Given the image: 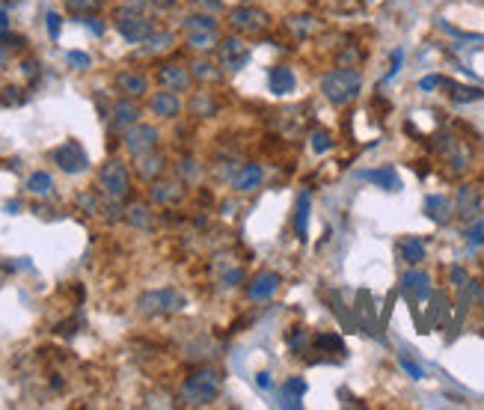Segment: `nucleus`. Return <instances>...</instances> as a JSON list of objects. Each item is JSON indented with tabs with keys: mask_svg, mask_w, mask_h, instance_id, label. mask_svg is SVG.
Instances as JSON below:
<instances>
[{
	"mask_svg": "<svg viewBox=\"0 0 484 410\" xmlns=\"http://www.w3.org/2000/svg\"><path fill=\"white\" fill-rule=\"evenodd\" d=\"M223 387V375L217 369H196L188 375L179 387V402L184 407H205L220 395Z\"/></svg>",
	"mask_w": 484,
	"mask_h": 410,
	"instance_id": "f257e3e1",
	"label": "nucleus"
},
{
	"mask_svg": "<svg viewBox=\"0 0 484 410\" xmlns=\"http://www.w3.org/2000/svg\"><path fill=\"white\" fill-rule=\"evenodd\" d=\"M360 90H363V78L353 66H339L321 78V92H324L327 102L336 104V107L351 104L353 98L360 95Z\"/></svg>",
	"mask_w": 484,
	"mask_h": 410,
	"instance_id": "f03ea898",
	"label": "nucleus"
},
{
	"mask_svg": "<svg viewBox=\"0 0 484 410\" xmlns=\"http://www.w3.org/2000/svg\"><path fill=\"white\" fill-rule=\"evenodd\" d=\"M188 306V298L179 291V289H152V291H143L137 298V313L146 315V318H155V315H169V313H181Z\"/></svg>",
	"mask_w": 484,
	"mask_h": 410,
	"instance_id": "7ed1b4c3",
	"label": "nucleus"
},
{
	"mask_svg": "<svg viewBox=\"0 0 484 410\" xmlns=\"http://www.w3.org/2000/svg\"><path fill=\"white\" fill-rule=\"evenodd\" d=\"M98 188L107 200H128V193H131V176H128V169L119 158H107L104 167L98 169Z\"/></svg>",
	"mask_w": 484,
	"mask_h": 410,
	"instance_id": "20e7f679",
	"label": "nucleus"
},
{
	"mask_svg": "<svg viewBox=\"0 0 484 410\" xmlns=\"http://www.w3.org/2000/svg\"><path fill=\"white\" fill-rule=\"evenodd\" d=\"M229 27L238 33H247V36H262L270 27V16L253 4H241V6L229 9Z\"/></svg>",
	"mask_w": 484,
	"mask_h": 410,
	"instance_id": "39448f33",
	"label": "nucleus"
},
{
	"mask_svg": "<svg viewBox=\"0 0 484 410\" xmlns=\"http://www.w3.org/2000/svg\"><path fill=\"white\" fill-rule=\"evenodd\" d=\"M116 30H119V36L128 42V45H140V42H146L155 33V24L146 16H140L137 9L128 6V9H119Z\"/></svg>",
	"mask_w": 484,
	"mask_h": 410,
	"instance_id": "423d86ee",
	"label": "nucleus"
},
{
	"mask_svg": "<svg viewBox=\"0 0 484 410\" xmlns=\"http://www.w3.org/2000/svg\"><path fill=\"white\" fill-rule=\"evenodd\" d=\"M51 161L60 167L66 176H78V173H83V169L90 167V155L83 152V146L78 143V140H66L63 146H56L51 152Z\"/></svg>",
	"mask_w": 484,
	"mask_h": 410,
	"instance_id": "0eeeda50",
	"label": "nucleus"
},
{
	"mask_svg": "<svg viewBox=\"0 0 484 410\" xmlns=\"http://www.w3.org/2000/svg\"><path fill=\"white\" fill-rule=\"evenodd\" d=\"M158 140H161V134H158L155 125H131V128L122 134V146L137 158V155L152 152L155 146H158Z\"/></svg>",
	"mask_w": 484,
	"mask_h": 410,
	"instance_id": "6e6552de",
	"label": "nucleus"
},
{
	"mask_svg": "<svg viewBox=\"0 0 484 410\" xmlns=\"http://www.w3.org/2000/svg\"><path fill=\"white\" fill-rule=\"evenodd\" d=\"M217 54H220L223 68H229V72H238V68H244L250 63V51L238 36H229V39L217 42Z\"/></svg>",
	"mask_w": 484,
	"mask_h": 410,
	"instance_id": "1a4fd4ad",
	"label": "nucleus"
},
{
	"mask_svg": "<svg viewBox=\"0 0 484 410\" xmlns=\"http://www.w3.org/2000/svg\"><path fill=\"white\" fill-rule=\"evenodd\" d=\"M113 87L125 98H140V95H146L149 80H146V75L134 72V68H122V72H116V78H113Z\"/></svg>",
	"mask_w": 484,
	"mask_h": 410,
	"instance_id": "9d476101",
	"label": "nucleus"
},
{
	"mask_svg": "<svg viewBox=\"0 0 484 410\" xmlns=\"http://www.w3.org/2000/svg\"><path fill=\"white\" fill-rule=\"evenodd\" d=\"M140 119V107L134 104V98H119L116 104L110 107V128L113 131H128L131 125H137Z\"/></svg>",
	"mask_w": 484,
	"mask_h": 410,
	"instance_id": "9b49d317",
	"label": "nucleus"
},
{
	"mask_svg": "<svg viewBox=\"0 0 484 410\" xmlns=\"http://www.w3.org/2000/svg\"><path fill=\"white\" fill-rule=\"evenodd\" d=\"M279 274L277 271H262V274H255L253 277V282L247 286V298L250 301H270L277 294V289H279Z\"/></svg>",
	"mask_w": 484,
	"mask_h": 410,
	"instance_id": "f8f14e48",
	"label": "nucleus"
},
{
	"mask_svg": "<svg viewBox=\"0 0 484 410\" xmlns=\"http://www.w3.org/2000/svg\"><path fill=\"white\" fill-rule=\"evenodd\" d=\"M158 80H161V87H164V90L184 92V90L190 87L193 75L188 72V68H181L179 63H164V66L158 68Z\"/></svg>",
	"mask_w": 484,
	"mask_h": 410,
	"instance_id": "ddd939ff",
	"label": "nucleus"
},
{
	"mask_svg": "<svg viewBox=\"0 0 484 410\" xmlns=\"http://www.w3.org/2000/svg\"><path fill=\"white\" fill-rule=\"evenodd\" d=\"M149 110L155 113V116H161V119H176L179 110H181V98H179V92H173V90L155 92V95L149 98Z\"/></svg>",
	"mask_w": 484,
	"mask_h": 410,
	"instance_id": "4468645a",
	"label": "nucleus"
},
{
	"mask_svg": "<svg viewBox=\"0 0 484 410\" xmlns=\"http://www.w3.org/2000/svg\"><path fill=\"white\" fill-rule=\"evenodd\" d=\"M303 392H306V380L303 378H289L286 384L279 387V407L282 410H301L303 407Z\"/></svg>",
	"mask_w": 484,
	"mask_h": 410,
	"instance_id": "2eb2a0df",
	"label": "nucleus"
},
{
	"mask_svg": "<svg viewBox=\"0 0 484 410\" xmlns=\"http://www.w3.org/2000/svg\"><path fill=\"white\" fill-rule=\"evenodd\" d=\"M262 179H265L262 164H244V167H241L238 173L232 176V188H235L238 193H253L255 188L262 185Z\"/></svg>",
	"mask_w": 484,
	"mask_h": 410,
	"instance_id": "dca6fc26",
	"label": "nucleus"
},
{
	"mask_svg": "<svg viewBox=\"0 0 484 410\" xmlns=\"http://www.w3.org/2000/svg\"><path fill=\"white\" fill-rule=\"evenodd\" d=\"M267 87H270V92L274 95H291L294 92V87H297V78H294V72L289 66H274L270 68V75H267Z\"/></svg>",
	"mask_w": 484,
	"mask_h": 410,
	"instance_id": "f3484780",
	"label": "nucleus"
},
{
	"mask_svg": "<svg viewBox=\"0 0 484 410\" xmlns=\"http://www.w3.org/2000/svg\"><path fill=\"white\" fill-rule=\"evenodd\" d=\"M360 179L372 181V185L383 188V191H401V179H398L395 167H377V169H365V173H360Z\"/></svg>",
	"mask_w": 484,
	"mask_h": 410,
	"instance_id": "a211bd4d",
	"label": "nucleus"
},
{
	"mask_svg": "<svg viewBox=\"0 0 484 410\" xmlns=\"http://www.w3.org/2000/svg\"><path fill=\"white\" fill-rule=\"evenodd\" d=\"M401 289L407 291V294H413L416 301H425L431 294V277L425 274V271H407L404 277H401Z\"/></svg>",
	"mask_w": 484,
	"mask_h": 410,
	"instance_id": "6ab92c4d",
	"label": "nucleus"
},
{
	"mask_svg": "<svg viewBox=\"0 0 484 410\" xmlns=\"http://www.w3.org/2000/svg\"><path fill=\"white\" fill-rule=\"evenodd\" d=\"M184 196V185L179 181H155L152 185V200L158 205H173Z\"/></svg>",
	"mask_w": 484,
	"mask_h": 410,
	"instance_id": "aec40b11",
	"label": "nucleus"
},
{
	"mask_svg": "<svg viewBox=\"0 0 484 410\" xmlns=\"http://www.w3.org/2000/svg\"><path fill=\"white\" fill-rule=\"evenodd\" d=\"M309 205H312V196L309 191H303L297 196V208H294V235L306 241V232H309Z\"/></svg>",
	"mask_w": 484,
	"mask_h": 410,
	"instance_id": "412c9836",
	"label": "nucleus"
},
{
	"mask_svg": "<svg viewBox=\"0 0 484 410\" xmlns=\"http://www.w3.org/2000/svg\"><path fill=\"white\" fill-rule=\"evenodd\" d=\"M137 173L143 176L146 181L158 179L164 173V158H161V155H155V149L146 152V155H137Z\"/></svg>",
	"mask_w": 484,
	"mask_h": 410,
	"instance_id": "4be33fe9",
	"label": "nucleus"
},
{
	"mask_svg": "<svg viewBox=\"0 0 484 410\" xmlns=\"http://www.w3.org/2000/svg\"><path fill=\"white\" fill-rule=\"evenodd\" d=\"M321 27H324V24H321L315 16H291V18H289V30H291L297 39H309L312 33H318Z\"/></svg>",
	"mask_w": 484,
	"mask_h": 410,
	"instance_id": "5701e85b",
	"label": "nucleus"
},
{
	"mask_svg": "<svg viewBox=\"0 0 484 410\" xmlns=\"http://www.w3.org/2000/svg\"><path fill=\"white\" fill-rule=\"evenodd\" d=\"M425 215H428L434 223H446L452 217V203L446 200V196H428L425 200Z\"/></svg>",
	"mask_w": 484,
	"mask_h": 410,
	"instance_id": "b1692460",
	"label": "nucleus"
},
{
	"mask_svg": "<svg viewBox=\"0 0 484 410\" xmlns=\"http://www.w3.org/2000/svg\"><path fill=\"white\" fill-rule=\"evenodd\" d=\"M449 98L454 104H469V102H478V98H484V90L481 87H464V83H454L449 80Z\"/></svg>",
	"mask_w": 484,
	"mask_h": 410,
	"instance_id": "393cba45",
	"label": "nucleus"
},
{
	"mask_svg": "<svg viewBox=\"0 0 484 410\" xmlns=\"http://www.w3.org/2000/svg\"><path fill=\"white\" fill-rule=\"evenodd\" d=\"M454 211H458L461 217H473L478 211V193L476 188H461L458 191V203H454Z\"/></svg>",
	"mask_w": 484,
	"mask_h": 410,
	"instance_id": "a878e982",
	"label": "nucleus"
},
{
	"mask_svg": "<svg viewBox=\"0 0 484 410\" xmlns=\"http://www.w3.org/2000/svg\"><path fill=\"white\" fill-rule=\"evenodd\" d=\"M51 188H54V179H51V173H45V169H36V173H30V179H27V191L33 196H48Z\"/></svg>",
	"mask_w": 484,
	"mask_h": 410,
	"instance_id": "bb28decb",
	"label": "nucleus"
},
{
	"mask_svg": "<svg viewBox=\"0 0 484 410\" xmlns=\"http://www.w3.org/2000/svg\"><path fill=\"white\" fill-rule=\"evenodd\" d=\"M188 45H190L193 51L217 48V30H190V33H188Z\"/></svg>",
	"mask_w": 484,
	"mask_h": 410,
	"instance_id": "cd10ccee",
	"label": "nucleus"
},
{
	"mask_svg": "<svg viewBox=\"0 0 484 410\" xmlns=\"http://www.w3.org/2000/svg\"><path fill=\"white\" fill-rule=\"evenodd\" d=\"M398 250H401V259H404L407 265H419V262L425 259V244L419 241V238H404Z\"/></svg>",
	"mask_w": 484,
	"mask_h": 410,
	"instance_id": "c85d7f7f",
	"label": "nucleus"
},
{
	"mask_svg": "<svg viewBox=\"0 0 484 410\" xmlns=\"http://www.w3.org/2000/svg\"><path fill=\"white\" fill-rule=\"evenodd\" d=\"M190 113H193V116H214L217 102L211 98V92H196L193 102H190Z\"/></svg>",
	"mask_w": 484,
	"mask_h": 410,
	"instance_id": "c756f323",
	"label": "nucleus"
},
{
	"mask_svg": "<svg viewBox=\"0 0 484 410\" xmlns=\"http://www.w3.org/2000/svg\"><path fill=\"white\" fill-rule=\"evenodd\" d=\"M125 217H128V223H131V226H137V229H152V211L146 205H140V203L128 205Z\"/></svg>",
	"mask_w": 484,
	"mask_h": 410,
	"instance_id": "7c9ffc66",
	"label": "nucleus"
},
{
	"mask_svg": "<svg viewBox=\"0 0 484 410\" xmlns=\"http://www.w3.org/2000/svg\"><path fill=\"white\" fill-rule=\"evenodd\" d=\"M173 42H176V36H173V33H152V36L146 39V54H161V51H169V48H173Z\"/></svg>",
	"mask_w": 484,
	"mask_h": 410,
	"instance_id": "2f4dec72",
	"label": "nucleus"
},
{
	"mask_svg": "<svg viewBox=\"0 0 484 410\" xmlns=\"http://www.w3.org/2000/svg\"><path fill=\"white\" fill-rule=\"evenodd\" d=\"M66 9L75 12V16H92V12L102 9V0H66Z\"/></svg>",
	"mask_w": 484,
	"mask_h": 410,
	"instance_id": "473e14b6",
	"label": "nucleus"
},
{
	"mask_svg": "<svg viewBox=\"0 0 484 410\" xmlns=\"http://www.w3.org/2000/svg\"><path fill=\"white\" fill-rule=\"evenodd\" d=\"M190 75H193L196 80H217V78H220L217 66L208 63V60H196V63L190 66Z\"/></svg>",
	"mask_w": 484,
	"mask_h": 410,
	"instance_id": "72a5a7b5",
	"label": "nucleus"
},
{
	"mask_svg": "<svg viewBox=\"0 0 484 410\" xmlns=\"http://www.w3.org/2000/svg\"><path fill=\"white\" fill-rule=\"evenodd\" d=\"M315 348L318 351H336V354H345V342H341V336H336V333L315 336Z\"/></svg>",
	"mask_w": 484,
	"mask_h": 410,
	"instance_id": "f704fd0d",
	"label": "nucleus"
},
{
	"mask_svg": "<svg viewBox=\"0 0 484 410\" xmlns=\"http://www.w3.org/2000/svg\"><path fill=\"white\" fill-rule=\"evenodd\" d=\"M330 149H333V134L330 131H324V128L312 131V152L324 155V152H330Z\"/></svg>",
	"mask_w": 484,
	"mask_h": 410,
	"instance_id": "c9c22d12",
	"label": "nucleus"
},
{
	"mask_svg": "<svg viewBox=\"0 0 484 410\" xmlns=\"http://www.w3.org/2000/svg\"><path fill=\"white\" fill-rule=\"evenodd\" d=\"M188 30H217V18L214 16H190L184 21Z\"/></svg>",
	"mask_w": 484,
	"mask_h": 410,
	"instance_id": "e433bc0d",
	"label": "nucleus"
},
{
	"mask_svg": "<svg viewBox=\"0 0 484 410\" xmlns=\"http://www.w3.org/2000/svg\"><path fill=\"white\" fill-rule=\"evenodd\" d=\"M66 60H68V66H72V68H80V72L92 66V56L87 51H66Z\"/></svg>",
	"mask_w": 484,
	"mask_h": 410,
	"instance_id": "4c0bfd02",
	"label": "nucleus"
},
{
	"mask_svg": "<svg viewBox=\"0 0 484 410\" xmlns=\"http://www.w3.org/2000/svg\"><path fill=\"white\" fill-rule=\"evenodd\" d=\"M464 235H466V241L473 244V247H481V244H484V223H481V220H473V223L466 226Z\"/></svg>",
	"mask_w": 484,
	"mask_h": 410,
	"instance_id": "58836bf2",
	"label": "nucleus"
},
{
	"mask_svg": "<svg viewBox=\"0 0 484 410\" xmlns=\"http://www.w3.org/2000/svg\"><path fill=\"white\" fill-rule=\"evenodd\" d=\"M398 360H401L404 372H407L410 378H416V380H422V378H425V369H422L419 363H413V360H410V354H407V351H401V357H398Z\"/></svg>",
	"mask_w": 484,
	"mask_h": 410,
	"instance_id": "ea45409f",
	"label": "nucleus"
},
{
	"mask_svg": "<svg viewBox=\"0 0 484 410\" xmlns=\"http://www.w3.org/2000/svg\"><path fill=\"white\" fill-rule=\"evenodd\" d=\"M45 27H48V39H51V42H56V39H60L63 18L56 16V12H48V16H45Z\"/></svg>",
	"mask_w": 484,
	"mask_h": 410,
	"instance_id": "a19ab883",
	"label": "nucleus"
},
{
	"mask_svg": "<svg viewBox=\"0 0 484 410\" xmlns=\"http://www.w3.org/2000/svg\"><path fill=\"white\" fill-rule=\"evenodd\" d=\"M78 208H83L87 215H95V211H102V205H98L95 193H78Z\"/></svg>",
	"mask_w": 484,
	"mask_h": 410,
	"instance_id": "79ce46f5",
	"label": "nucleus"
},
{
	"mask_svg": "<svg viewBox=\"0 0 484 410\" xmlns=\"http://www.w3.org/2000/svg\"><path fill=\"white\" fill-rule=\"evenodd\" d=\"M78 21H80L83 27H90V33H92V36H104V30H107L104 21H102V18H95V16H80Z\"/></svg>",
	"mask_w": 484,
	"mask_h": 410,
	"instance_id": "37998d69",
	"label": "nucleus"
},
{
	"mask_svg": "<svg viewBox=\"0 0 484 410\" xmlns=\"http://www.w3.org/2000/svg\"><path fill=\"white\" fill-rule=\"evenodd\" d=\"M437 87H449V78H440V75H431V78H422L419 80V90L422 92H431Z\"/></svg>",
	"mask_w": 484,
	"mask_h": 410,
	"instance_id": "c03bdc74",
	"label": "nucleus"
},
{
	"mask_svg": "<svg viewBox=\"0 0 484 410\" xmlns=\"http://www.w3.org/2000/svg\"><path fill=\"white\" fill-rule=\"evenodd\" d=\"M306 342H309V333H306L303 327H294V333L289 336V345H291V351H301Z\"/></svg>",
	"mask_w": 484,
	"mask_h": 410,
	"instance_id": "a18cd8bd",
	"label": "nucleus"
},
{
	"mask_svg": "<svg viewBox=\"0 0 484 410\" xmlns=\"http://www.w3.org/2000/svg\"><path fill=\"white\" fill-rule=\"evenodd\" d=\"M6 95H4V104H21V102H27V95H21V90L18 87H9V90H4Z\"/></svg>",
	"mask_w": 484,
	"mask_h": 410,
	"instance_id": "49530a36",
	"label": "nucleus"
},
{
	"mask_svg": "<svg viewBox=\"0 0 484 410\" xmlns=\"http://www.w3.org/2000/svg\"><path fill=\"white\" fill-rule=\"evenodd\" d=\"M401 60H404V51H401V48H398V51L392 54V66H389V75H387V80L398 75V68H401Z\"/></svg>",
	"mask_w": 484,
	"mask_h": 410,
	"instance_id": "de8ad7c7",
	"label": "nucleus"
},
{
	"mask_svg": "<svg viewBox=\"0 0 484 410\" xmlns=\"http://www.w3.org/2000/svg\"><path fill=\"white\" fill-rule=\"evenodd\" d=\"M255 384H259L262 390H270V375L267 372H259V375H255Z\"/></svg>",
	"mask_w": 484,
	"mask_h": 410,
	"instance_id": "09e8293b",
	"label": "nucleus"
},
{
	"mask_svg": "<svg viewBox=\"0 0 484 410\" xmlns=\"http://www.w3.org/2000/svg\"><path fill=\"white\" fill-rule=\"evenodd\" d=\"M0 30H9V12H6V6H0Z\"/></svg>",
	"mask_w": 484,
	"mask_h": 410,
	"instance_id": "8fccbe9b",
	"label": "nucleus"
},
{
	"mask_svg": "<svg viewBox=\"0 0 484 410\" xmlns=\"http://www.w3.org/2000/svg\"><path fill=\"white\" fill-rule=\"evenodd\" d=\"M6 211H9V215H18V211H21V203H18V200H9V203H6Z\"/></svg>",
	"mask_w": 484,
	"mask_h": 410,
	"instance_id": "3c124183",
	"label": "nucleus"
},
{
	"mask_svg": "<svg viewBox=\"0 0 484 410\" xmlns=\"http://www.w3.org/2000/svg\"><path fill=\"white\" fill-rule=\"evenodd\" d=\"M184 173H188V176H196V167H193L190 158H184Z\"/></svg>",
	"mask_w": 484,
	"mask_h": 410,
	"instance_id": "603ef678",
	"label": "nucleus"
},
{
	"mask_svg": "<svg viewBox=\"0 0 484 410\" xmlns=\"http://www.w3.org/2000/svg\"><path fill=\"white\" fill-rule=\"evenodd\" d=\"M452 277H454V282H458V286H461V282L466 279V277H464V271H461V267H452Z\"/></svg>",
	"mask_w": 484,
	"mask_h": 410,
	"instance_id": "864d4df0",
	"label": "nucleus"
},
{
	"mask_svg": "<svg viewBox=\"0 0 484 410\" xmlns=\"http://www.w3.org/2000/svg\"><path fill=\"white\" fill-rule=\"evenodd\" d=\"M241 4H255V0H241Z\"/></svg>",
	"mask_w": 484,
	"mask_h": 410,
	"instance_id": "5fc2aeb1",
	"label": "nucleus"
}]
</instances>
